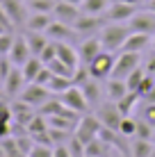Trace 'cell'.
I'll return each instance as SVG.
<instances>
[{
    "label": "cell",
    "mask_w": 155,
    "mask_h": 157,
    "mask_svg": "<svg viewBox=\"0 0 155 157\" xmlns=\"http://www.w3.org/2000/svg\"><path fill=\"white\" fill-rule=\"evenodd\" d=\"M130 25L128 23H107L103 30H100V43H103V50L107 52H121V48H123L126 39L130 36Z\"/></svg>",
    "instance_id": "6da1fadb"
},
{
    "label": "cell",
    "mask_w": 155,
    "mask_h": 157,
    "mask_svg": "<svg viewBox=\"0 0 155 157\" xmlns=\"http://www.w3.org/2000/svg\"><path fill=\"white\" fill-rule=\"evenodd\" d=\"M141 66V52H128V50H121L116 52V62H114V71H112V78H119V80H126L135 68Z\"/></svg>",
    "instance_id": "7a4b0ae2"
},
{
    "label": "cell",
    "mask_w": 155,
    "mask_h": 157,
    "mask_svg": "<svg viewBox=\"0 0 155 157\" xmlns=\"http://www.w3.org/2000/svg\"><path fill=\"white\" fill-rule=\"evenodd\" d=\"M114 62H116V55L114 52H107V50H103L100 55H96L91 62L87 64L89 66V73H91V78L96 80H107L112 78V71H114Z\"/></svg>",
    "instance_id": "3957f363"
},
{
    "label": "cell",
    "mask_w": 155,
    "mask_h": 157,
    "mask_svg": "<svg viewBox=\"0 0 155 157\" xmlns=\"http://www.w3.org/2000/svg\"><path fill=\"white\" fill-rule=\"evenodd\" d=\"M100 128H103V123L98 121V116L96 114H84L82 118L78 121V125H76V137L82 141L84 146H87L89 141H94L96 137H98V132H100Z\"/></svg>",
    "instance_id": "277c9868"
},
{
    "label": "cell",
    "mask_w": 155,
    "mask_h": 157,
    "mask_svg": "<svg viewBox=\"0 0 155 157\" xmlns=\"http://www.w3.org/2000/svg\"><path fill=\"white\" fill-rule=\"evenodd\" d=\"M135 14H137V5L123 2V0H112L110 7L105 9L107 23H128Z\"/></svg>",
    "instance_id": "5b68a950"
},
{
    "label": "cell",
    "mask_w": 155,
    "mask_h": 157,
    "mask_svg": "<svg viewBox=\"0 0 155 157\" xmlns=\"http://www.w3.org/2000/svg\"><path fill=\"white\" fill-rule=\"evenodd\" d=\"M60 100H62V105L66 107V109L76 112V114H87V109H89V102H87L82 89H80L78 84L68 86V89L60 96Z\"/></svg>",
    "instance_id": "8992f818"
},
{
    "label": "cell",
    "mask_w": 155,
    "mask_h": 157,
    "mask_svg": "<svg viewBox=\"0 0 155 157\" xmlns=\"http://www.w3.org/2000/svg\"><path fill=\"white\" fill-rule=\"evenodd\" d=\"M46 36L50 41H60V43H73L80 39V34L76 32L73 25H66V23H60V21L52 18V23L46 28Z\"/></svg>",
    "instance_id": "52a82bcc"
},
{
    "label": "cell",
    "mask_w": 155,
    "mask_h": 157,
    "mask_svg": "<svg viewBox=\"0 0 155 157\" xmlns=\"http://www.w3.org/2000/svg\"><path fill=\"white\" fill-rule=\"evenodd\" d=\"M96 116H98V121L103 123L105 128L110 130H116L119 132V125L121 121H123V114L119 112V107H116V102H103L100 107H96Z\"/></svg>",
    "instance_id": "ba28073f"
},
{
    "label": "cell",
    "mask_w": 155,
    "mask_h": 157,
    "mask_svg": "<svg viewBox=\"0 0 155 157\" xmlns=\"http://www.w3.org/2000/svg\"><path fill=\"white\" fill-rule=\"evenodd\" d=\"M107 25L105 16H91V14H80V18L73 23V28L80 36H94V32L103 30Z\"/></svg>",
    "instance_id": "9c48e42d"
},
{
    "label": "cell",
    "mask_w": 155,
    "mask_h": 157,
    "mask_svg": "<svg viewBox=\"0 0 155 157\" xmlns=\"http://www.w3.org/2000/svg\"><path fill=\"white\" fill-rule=\"evenodd\" d=\"M0 5L5 7V12H7L9 21L14 23V28L16 30L23 28L28 16H30V9H28V5H25V0H0Z\"/></svg>",
    "instance_id": "30bf717a"
},
{
    "label": "cell",
    "mask_w": 155,
    "mask_h": 157,
    "mask_svg": "<svg viewBox=\"0 0 155 157\" xmlns=\"http://www.w3.org/2000/svg\"><path fill=\"white\" fill-rule=\"evenodd\" d=\"M50 96L52 94L46 89L44 84H37V82H28V84H25V89L21 91V100H25L32 107H41Z\"/></svg>",
    "instance_id": "8fae6325"
},
{
    "label": "cell",
    "mask_w": 155,
    "mask_h": 157,
    "mask_svg": "<svg viewBox=\"0 0 155 157\" xmlns=\"http://www.w3.org/2000/svg\"><path fill=\"white\" fill-rule=\"evenodd\" d=\"M80 14H82V9L78 5L66 2V0H57L55 7H52V18L60 21V23H66V25H73L80 18Z\"/></svg>",
    "instance_id": "7c38bea8"
},
{
    "label": "cell",
    "mask_w": 155,
    "mask_h": 157,
    "mask_svg": "<svg viewBox=\"0 0 155 157\" xmlns=\"http://www.w3.org/2000/svg\"><path fill=\"white\" fill-rule=\"evenodd\" d=\"M103 52V43H100V36H84L82 41L78 43V55L82 64H89L96 55Z\"/></svg>",
    "instance_id": "4fadbf2b"
},
{
    "label": "cell",
    "mask_w": 155,
    "mask_h": 157,
    "mask_svg": "<svg viewBox=\"0 0 155 157\" xmlns=\"http://www.w3.org/2000/svg\"><path fill=\"white\" fill-rule=\"evenodd\" d=\"M9 59H12V64L14 66H23L25 62L32 57V52H30V46H28V41H25V36H23V32L21 34H16L14 36V46H12V50H9Z\"/></svg>",
    "instance_id": "5bb4252c"
},
{
    "label": "cell",
    "mask_w": 155,
    "mask_h": 157,
    "mask_svg": "<svg viewBox=\"0 0 155 157\" xmlns=\"http://www.w3.org/2000/svg\"><path fill=\"white\" fill-rule=\"evenodd\" d=\"M25 75H23V71H21L18 66H14L12 71H9V75L2 80V89H5V96H21V91L25 89Z\"/></svg>",
    "instance_id": "9a60e30c"
},
{
    "label": "cell",
    "mask_w": 155,
    "mask_h": 157,
    "mask_svg": "<svg viewBox=\"0 0 155 157\" xmlns=\"http://www.w3.org/2000/svg\"><path fill=\"white\" fill-rule=\"evenodd\" d=\"M132 32H144V34H155V14L151 12H137L128 21Z\"/></svg>",
    "instance_id": "2e32d148"
},
{
    "label": "cell",
    "mask_w": 155,
    "mask_h": 157,
    "mask_svg": "<svg viewBox=\"0 0 155 157\" xmlns=\"http://www.w3.org/2000/svg\"><path fill=\"white\" fill-rule=\"evenodd\" d=\"M148 46H153V34H144V32H130L121 50L128 52H144Z\"/></svg>",
    "instance_id": "e0dca14e"
},
{
    "label": "cell",
    "mask_w": 155,
    "mask_h": 157,
    "mask_svg": "<svg viewBox=\"0 0 155 157\" xmlns=\"http://www.w3.org/2000/svg\"><path fill=\"white\" fill-rule=\"evenodd\" d=\"M100 82H103V80L89 78L87 82L80 86V89H82V94H84V98H87V102H89V107H98L100 96L105 94V91H103V86H100Z\"/></svg>",
    "instance_id": "ac0fdd59"
},
{
    "label": "cell",
    "mask_w": 155,
    "mask_h": 157,
    "mask_svg": "<svg viewBox=\"0 0 155 157\" xmlns=\"http://www.w3.org/2000/svg\"><path fill=\"white\" fill-rule=\"evenodd\" d=\"M126 94H128L126 80H119V78H107L105 80V96H107V100L116 102V100L123 98Z\"/></svg>",
    "instance_id": "d6986e66"
},
{
    "label": "cell",
    "mask_w": 155,
    "mask_h": 157,
    "mask_svg": "<svg viewBox=\"0 0 155 157\" xmlns=\"http://www.w3.org/2000/svg\"><path fill=\"white\" fill-rule=\"evenodd\" d=\"M23 36H25V41H28V46H30V52L32 55H37L39 57L41 55V50L48 46V36H46V32H32V30H25L23 32Z\"/></svg>",
    "instance_id": "ffe728a7"
},
{
    "label": "cell",
    "mask_w": 155,
    "mask_h": 157,
    "mask_svg": "<svg viewBox=\"0 0 155 157\" xmlns=\"http://www.w3.org/2000/svg\"><path fill=\"white\" fill-rule=\"evenodd\" d=\"M52 23V14H41V12H30L25 21V30L32 32H46V28Z\"/></svg>",
    "instance_id": "44dd1931"
},
{
    "label": "cell",
    "mask_w": 155,
    "mask_h": 157,
    "mask_svg": "<svg viewBox=\"0 0 155 157\" xmlns=\"http://www.w3.org/2000/svg\"><path fill=\"white\" fill-rule=\"evenodd\" d=\"M57 59H62V62L68 64L71 68H78L80 66L78 48H73L71 43H60V41H57Z\"/></svg>",
    "instance_id": "7402d4cb"
},
{
    "label": "cell",
    "mask_w": 155,
    "mask_h": 157,
    "mask_svg": "<svg viewBox=\"0 0 155 157\" xmlns=\"http://www.w3.org/2000/svg\"><path fill=\"white\" fill-rule=\"evenodd\" d=\"M153 141L151 139H139V137H132V146H130V155L132 157H151L153 155Z\"/></svg>",
    "instance_id": "603a6c76"
},
{
    "label": "cell",
    "mask_w": 155,
    "mask_h": 157,
    "mask_svg": "<svg viewBox=\"0 0 155 157\" xmlns=\"http://www.w3.org/2000/svg\"><path fill=\"white\" fill-rule=\"evenodd\" d=\"M107 153H110V144H105L100 137H96L94 141L84 146V157H107Z\"/></svg>",
    "instance_id": "cb8c5ba5"
},
{
    "label": "cell",
    "mask_w": 155,
    "mask_h": 157,
    "mask_svg": "<svg viewBox=\"0 0 155 157\" xmlns=\"http://www.w3.org/2000/svg\"><path fill=\"white\" fill-rule=\"evenodd\" d=\"M44 66H46V64L41 62L39 57H37V55H32V57L28 59V62H25L23 66H21V71H23V75H25V80H28V82H34V78L39 75V71H41Z\"/></svg>",
    "instance_id": "d4e9b609"
},
{
    "label": "cell",
    "mask_w": 155,
    "mask_h": 157,
    "mask_svg": "<svg viewBox=\"0 0 155 157\" xmlns=\"http://www.w3.org/2000/svg\"><path fill=\"white\" fill-rule=\"evenodd\" d=\"M64 112V105H62V100H60V96H50L44 105L39 107V114L41 116H46V118H50V116H57V114H62Z\"/></svg>",
    "instance_id": "484cf974"
},
{
    "label": "cell",
    "mask_w": 155,
    "mask_h": 157,
    "mask_svg": "<svg viewBox=\"0 0 155 157\" xmlns=\"http://www.w3.org/2000/svg\"><path fill=\"white\" fill-rule=\"evenodd\" d=\"M107 7H110V0H84L80 5L82 14H91V16H105Z\"/></svg>",
    "instance_id": "4316f807"
},
{
    "label": "cell",
    "mask_w": 155,
    "mask_h": 157,
    "mask_svg": "<svg viewBox=\"0 0 155 157\" xmlns=\"http://www.w3.org/2000/svg\"><path fill=\"white\" fill-rule=\"evenodd\" d=\"M68 86H73V80L71 78H62V75H52L50 82L46 84V89L50 91L52 96H62L64 91L68 89Z\"/></svg>",
    "instance_id": "83f0119b"
},
{
    "label": "cell",
    "mask_w": 155,
    "mask_h": 157,
    "mask_svg": "<svg viewBox=\"0 0 155 157\" xmlns=\"http://www.w3.org/2000/svg\"><path fill=\"white\" fill-rule=\"evenodd\" d=\"M141 96L137 94V91H128V94L123 96L121 100H116V107H119V112L123 116H130V112H132V107L137 105V100H139Z\"/></svg>",
    "instance_id": "f1b7e54d"
},
{
    "label": "cell",
    "mask_w": 155,
    "mask_h": 157,
    "mask_svg": "<svg viewBox=\"0 0 155 157\" xmlns=\"http://www.w3.org/2000/svg\"><path fill=\"white\" fill-rule=\"evenodd\" d=\"M46 66L52 71V75H62V78H71V80H73V73H76V68H71L68 64H64L62 59H57V57L52 59V62H48Z\"/></svg>",
    "instance_id": "f546056e"
},
{
    "label": "cell",
    "mask_w": 155,
    "mask_h": 157,
    "mask_svg": "<svg viewBox=\"0 0 155 157\" xmlns=\"http://www.w3.org/2000/svg\"><path fill=\"white\" fill-rule=\"evenodd\" d=\"M155 130H153V123L146 121V118H137V128H135V137L139 139H153Z\"/></svg>",
    "instance_id": "4dcf8cb0"
},
{
    "label": "cell",
    "mask_w": 155,
    "mask_h": 157,
    "mask_svg": "<svg viewBox=\"0 0 155 157\" xmlns=\"http://www.w3.org/2000/svg\"><path fill=\"white\" fill-rule=\"evenodd\" d=\"M44 130H48V118L41 116V114H34L32 121L28 123V128H25V132L28 134H37V132H44Z\"/></svg>",
    "instance_id": "1f68e13d"
},
{
    "label": "cell",
    "mask_w": 155,
    "mask_h": 157,
    "mask_svg": "<svg viewBox=\"0 0 155 157\" xmlns=\"http://www.w3.org/2000/svg\"><path fill=\"white\" fill-rule=\"evenodd\" d=\"M135 128H137V118L123 116V121H121V125H119V132L123 134L126 139H132L135 137Z\"/></svg>",
    "instance_id": "d6a6232c"
},
{
    "label": "cell",
    "mask_w": 155,
    "mask_h": 157,
    "mask_svg": "<svg viewBox=\"0 0 155 157\" xmlns=\"http://www.w3.org/2000/svg\"><path fill=\"white\" fill-rule=\"evenodd\" d=\"M146 75V71H144V66H139V68H135L130 75L126 78V84H128V91H137V86H139V82H141V78Z\"/></svg>",
    "instance_id": "836d02e7"
},
{
    "label": "cell",
    "mask_w": 155,
    "mask_h": 157,
    "mask_svg": "<svg viewBox=\"0 0 155 157\" xmlns=\"http://www.w3.org/2000/svg\"><path fill=\"white\" fill-rule=\"evenodd\" d=\"M14 139H16V146H18V150H21L25 157H28L30 150H32V146H34V139H32L28 132H25V134H18V137H14Z\"/></svg>",
    "instance_id": "e575fe53"
},
{
    "label": "cell",
    "mask_w": 155,
    "mask_h": 157,
    "mask_svg": "<svg viewBox=\"0 0 155 157\" xmlns=\"http://www.w3.org/2000/svg\"><path fill=\"white\" fill-rule=\"evenodd\" d=\"M66 146H68V153H71V157H84V144L80 141L76 134H71V139L66 141Z\"/></svg>",
    "instance_id": "d590c367"
},
{
    "label": "cell",
    "mask_w": 155,
    "mask_h": 157,
    "mask_svg": "<svg viewBox=\"0 0 155 157\" xmlns=\"http://www.w3.org/2000/svg\"><path fill=\"white\" fill-rule=\"evenodd\" d=\"M48 132H50V139H52V144H66L68 139H71V134L73 132H66V130H60V128H50L48 125Z\"/></svg>",
    "instance_id": "8d00e7d4"
},
{
    "label": "cell",
    "mask_w": 155,
    "mask_h": 157,
    "mask_svg": "<svg viewBox=\"0 0 155 157\" xmlns=\"http://www.w3.org/2000/svg\"><path fill=\"white\" fill-rule=\"evenodd\" d=\"M89 78H91V73H89V66H87V64H80V66L76 68V73H73V84L82 86Z\"/></svg>",
    "instance_id": "74e56055"
},
{
    "label": "cell",
    "mask_w": 155,
    "mask_h": 157,
    "mask_svg": "<svg viewBox=\"0 0 155 157\" xmlns=\"http://www.w3.org/2000/svg\"><path fill=\"white\" fill-rule=\"evenodd\" d=\"M55 57H57V41H48V46L41 50L39 59H41L44 64H48V62H52Z\"/></svg>",
    "instance_id": "f35d334b"
},
{
    "label": "cell",
    "mask_w": 155,
    "mask_h": 157,
    "mask_svg": "<svg viewBox=\"0 0 155 157\" xmlns=\"http://www.w3.org/2000/svg\"><path fill=\"white\" fill-rule=\"evenodd\" d=\"M153 86H155V75H151V73H146V75H144V78H141V82H139V86H137V94H139L141 98H144V96H146L148 91L153 89Z\"/></svg>",
    "instance_id": "ab89813d"
},
{
    "label": "cell",
    "mask_w": 155,
    "mask_h": 157,
    "mask_svg": "<svg viewBox=\"0 0 155 157\" xmlns=\"http://www.w3.org/2000/svg\"><path fill=\"white\" fill-rule=\"evenodd\" d=\"M14 36L12 32H5V34H0V55H9V50H12L14 46Z\"/></svg>",
    "instance_id": "60d3db41"
},
{
    "label": "cell",
    "mask_w": 155,
    "mask_h": 157,
    "mask_svg": "<svg viewBox=\"0 0 155 157\" xmlns=\"http://www.w3.org/2000/svg\"><path fill=\"white\" fill-rule=\"evenodd\" d=\"M28 157H52V146H44V144H34Z\"/></svg>",
    "instance_id": "b9f144b4"
},
{
    "label": "cell",
    "mask_w": 155,
    "mask_h": 157,
    "mask_svg": "<svg viewBox=\"0 0 155 157\" xmlns=\"http://www.w3.org/2000/svg\"><path fill=\"white\" fill-rule=\"evenodd\" d=\"M12 68H14L12 59H9L7 55H0V80H5V78H7Z\"/></svg>",
    "instance_id": "7bdbcfd3"
},
{
    "label": "cell",
    "mask_w": 155,
    "mask_h": 157,
    "mask_svg": "<svg viewBox=\"0 0 155 157\" xmlns=\"http://www.w3.org/2000/svg\"><path fill=\"white\" fill-rule=\"evenodd\" d=\"M50 78H52V71H50L48 66H44V68L39 71V75L34 78V82H37V84H44V86H46L48 82H50Z\"/></svg>",
    "instance_id": "ee69618b"
},
{
    "label": "cell",
    "mask_w": 155,
    "mask_h": 157,
    "mask_svg": "<svg viewBox=\"0 0 155 157\" xmlns=\"http://www.w3.org/2000/svg\"><path fill=\"white\" fill-rule=\"evenodd\" d=\"M0 25H2V28L7 30V32L16 30V28H14V23L9 21V16H7V12H5V7H2V5H0Z\"/></svg>",
    "instance_id": "f6af8a7d"
},
{
    "label": "cell",
    "mask_w": 155,
    "mask_h": 157,
    "mask_svg": "<svg viewBox=\"0 0 155 157\" xmlns=\"http://www.w3.org/2000/svg\"><path fill=\"white\" fill-rule=\"evenodd\" d=\"M52 157H71V153H68V146H66V144L52 146Z\"/></svg>",
    "instance_id": "bcb514c9"
},
{
    "label": "cell",
    "mask_w": 155,
    "mask_h": 157,
    "mask_svg": "<svg viewBox=\"0 0 155 157\" xmlns=\"http://www.w3.org/2000/svg\"><path fill=\"white\" fill-rule=\"evenodd\" d=\"M144 71L146 73H151V75H155V48H153V52L146 57V64H144Z\"/></svg>",
    "instance_id": "7dc6e473"
},
{
    "label": "cell",
    "mask_w": 155,
    "mask_h": 157,
    "mask_svg": "<svg viewBox=\"0 0 155 157\" xmlns=\"http://www.w3.org/2000/svg\"><path fill=\"white\" fill-rule=\"evenodd\" d=\"M12 134V125H9V121H0V137H9Z\"/></svg>",
    "instance_id": "c3c4849f"
},
{
    "label": "cell",
    "mask_w": 155,
    "mask_h": 157,
    "mask_svg": "<svg viewBox=\"0 0 155 157\" xmlns=\"http://www.w3.org/2000/svg\"><path fill=\"white\" fill-rule=\"evenodd\" d=\"M144 98H146L148 102H155V86H153V89H151V91H148V94H146V96H144Z\"/></svg>",
    "instance_id": "681fc988"
},
{
    "label": "cell",
    "mask_w": 155,
    "mask_h": 157,
    "mask_svg": "<svg viewBox=\"0 0 155 157\" xmlns=\"http://www.w3.org/2000/svg\"><path fill=\"white\" fill-rule=\"evenodd\" d=\"M148 12L155 14V0H148Z\"/></svg>",
    "instance_id": "f907efd6"
},
{
    "label": "cell",
    "mask_w": 155,
    "mask_h": 157,
    "mask_svg": "<svg viewBox=\"0 0 155 157\" xmlns=\"http://www.w3.org/2000/svg\"><path fill=\"white\" fill-rule=\"evenodd\" d=\"M66 2H71V5H78V7H80V5H82L84 0H66Z\"/></svg>",
    "instance_id": "816d5d0a"
},
{
    "label": "cell",
    "mask_w": 155,
    "mask_h": 157,
    "mask_svg": "<svg viewBox=\"0 0 155 157\" xmlns=\"http://www.w3.org/2000/svg\"><path fill=\"white\" fill-rule=\"evenodd\" d=\"M153 48H155V34H153Z\"/></svg>",
    "instance_id": "f5cc1de1"
},
{
    "label": "cell",
    "mask_w": 155,
    "mask_h": 157,
    "mask_svg": "<svg viewBox=\"0 0 155 157\" xmlns=\"http://www.w3.org/2000/svg\"><path fill=\"white\" fill-rule=\"evenodd\" d=\"M151 141H153V144H155V134H153V139H151Z\"/></svg>",
    "instance_id": "db71d44e"
},
{
    "label": "cell",
    "mask_w": 155,
    "mask_h": 157,
    "mask_svg": "<svg viewBox=\"0 0 155 157\" xmlns=\"http://www.w3.org/2000/svg\"><path fill=\"white\" fill-rule=\"evenodd\" d=\"M151 157H155V150H153V155H151Z\"/></svg>",
    "instance_id": "11a10c76"
}]
</instances>
